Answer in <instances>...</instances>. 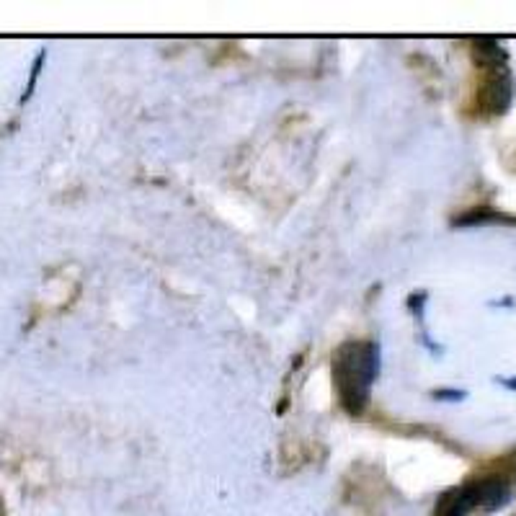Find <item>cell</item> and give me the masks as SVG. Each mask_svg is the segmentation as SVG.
Here are the masks:
<instances>
[{
  "label": "cell",
  "mask_w": 516,
  "mask_h": 516,
  "mask_svg": "<svg viewBox=\"0 0 516 516\" xmlns=\"http://www.w3.org/2000/svg\"><path fill=\"white\" fill-rule=\"evenodd\" d=\"M380 367V351L374 344H344L333 356V380L339 390L341 406L349 413H361L369 401L374 374Z\"/></svg>",
  "instance_id": "cell-1"
},
{
  "label": "cell",
  "mask_w": 516,
  "mask_h": 516,
  "mask_svg": "<svg viewBox=\"0 0 516 516\" xmlns=\"http://www.w3.org/2000/svg\"><path fill=\"white\" fill-rule=\"evenodd\" d=\"M493 488L496 485H490V483H480V485H465V488L449 490L439 503L436 516H468L480 503V498L488 496Z\"/></svg>",
  "instance_id": "cell-2"
}]
</instances>
